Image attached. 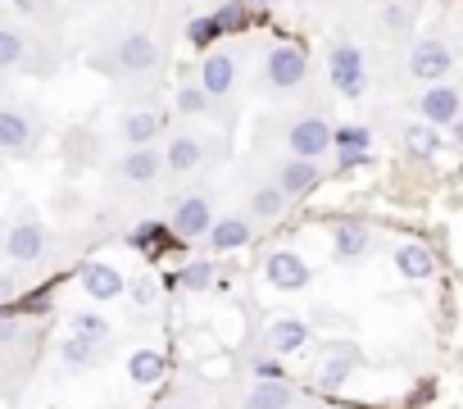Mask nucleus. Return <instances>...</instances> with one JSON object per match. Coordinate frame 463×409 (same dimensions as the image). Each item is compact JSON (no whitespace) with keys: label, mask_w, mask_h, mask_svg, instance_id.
Instances as JSON below:
<instances>
[{"label":"nucleus","mask_w":463,"mask_h":409,"mask_svg":"<svg viewBox=\"0 0 463 409\" xmlns=\"http://www.w3.org/2000/svg\"><path fill=\"white\" fill-rule=\"evenodd\" d=\"M368 150H373V132L364 123H345L336 128V164L341 168H359L368 164Z\"/></svg>","instance_id":"obj_12"},{"label":"nucleus","mask_w":463,"mask_h":409,"mask_svg":"<svg viewBox=\"0 0 463 409\" xmlns=\"http://www.w3.org/2000/svg\"><path fill=\"white\" fill-rule=\"evenodd\" d=\"M354 364H359V350H350V346L336 350L332 359H323V368H318V386H323V391H341Z\"/></svg>","instance_id":"obj_23"},{"label":"nucleus","mask_w":463,"mask_h":409,"mask_svg":"<svg viewBox=\"0 0 463 409\" xmlns=\"http://www.w3.org/2000/svg\"><path fill=\"white\" fill-rule=\"evenodd\" d=\"M241 409H291V391L282 382H255Z\"/></svg>","instance_id":"obj_26"},{"label":"nucleus","mask_w":463,"mask_h":409,"mask_svg":"<svg viewBox=\"0 0 463 409\" xmlns=\"http://www.w3.org/2000/svg\"><path fill=\"white\" fill-rule=\"evenodd\" d=\"M327 78L332 87L345 96V100H359L368 91V64H364V51L354 42H336L327 51Z\"/></svg>","instance_id":"obj_1"},{"label":"nucleus","mask_w":463,"mask_h":409,"mask_svg":"<svg viewBox=\"0 0 463 409\" xmlns=\"http://www.w3.org/2000/svg\"><path fill=\"white\" fill-rule=\"evenodd\" d=\"M287 204H291V195H287L278 182H269V186H255V191H250V214H255V219H264V224L282 219Z\"/></svg>","instance_id":"obj_21"},{"label":"nucleus","mask_w":463,"mask_h":409,"mask_svg":"<svg viewBox=\"0 0 463 409\" xmlns=\"http://www.w3.org/2000/svg\"><path fill=\"white\" fill-rule=\"evenodd\" d=\"M168 168L173 173H195L200 168V159H204V146H200V137H191V132H182V137H173L168 141Z\"/></svg>","instance_id":"obj_20"},{"label":"nucleus","mask_w":463,"mask_h":409,"mask_svg":"<svg viewBox=\"0 0 463 409\" xmlns=\"http://www.w3.org/2000/svg\"><path fill=\"white\" fill-rule=\"evenodd\" d=\"M264 278L278 287V291H305L309 287V264L296 255V251H273L269 260H264Z\"/></svg>","instance_id":"obj_7"},{"label":"nucleus","mask_w":463,"mask_h":409,"mask_svg":"<svg viewBox=\"0 0 463 409\" xmlns=\"http://www.w3.org/2000/svg\"><path fill=\"white\" fill-rule=\"evenodd\" d=\"M454 69V51L436 37H422L413 51H409V73L418 82H445V73Z\"/></svg>","instance_id":"obj_4"},{"label":"nucleus","mask_w":463,"mask_h":409,"mask_svg":"<svg viewBox=\"0 0 463 409\" xmlns=\"http://www.w3.org/2000/svg\"><path fill=\"white\" fill-rule=\"evenodd\" d=\"M382 24L395 33V28H404L409 24V14H404V5H395V0H391V5H382Z\"/></svg>","instance_id":"obj_36"},{"label":"nucleus","mask_w":463,"mask_h":409,"mask_svg":"<svg viewBox=\"0 0 463 409\" xmlns=\"http://www.w3.org/2000/svg\"><path fill=\"white\" fill-rule=\"evenodd\" d=\"M200 87L209 96H227L232 87H237V60H232L227 51H209L200 60Z\"/></svg>","instance_id":"obj_10"},{"label":"nucleus","mask_w":463,"mask_h":409,"mask_svg":"<svg viewBox=\"0 0 463 409\" xmlns=\"http://www.w3.org/2000/svg\"><path fill=\"white\" fill-rule=\"evenodd\" d=\"M309 323L305 319H278L273 328H269V346H273V355H296V350H305L309 346Z\"/></svg>","instance_id":"obj_19"},{"label":"nucleus","mask_w":463,"mask_h":409,"mask_svg":"<svg viewBox=\"0 0 463 409\" xmlns=\"http://www.w3.org/2000/svg\"><path fill=\"white\" fill-rule=\"evenodd\" d=\"M24 55H28L24 33H19L14 24H5V28H0V69H19V64H24Z\"/></svg>","instance_id":"obj_29"},{"label":"nucleus","mask_w":463,"mask_h":409,"mask_svg":"<svg viewBox=\"0 0 463 409\" xmlns=\"http://www.w3.org/2000/svg\"><path fill=\"white\" fill-rule=\"evenodd\" d=\"M132 296H137V300H141V305H150V296H155V287H150V282H146V278H141V282H137V287H132Z\"/></svg>","instance_id":"obj_39"},{"label":"nucleus","mask_w":463,"mask_h":409,"mask_svg":"<svg viewBox=\"0 0 463 409\" xmlns=\"http://www.w3.org/2000/svg\"><path fill=\"white\" fill-rule=\"evenodd\" d=\"M287 141H291L296 159H318V155L336 150V128H327V119H318V114H305V119L291 123Z\"/></svg>","instance_id":"obj_3"},{"label":"nucleus","mask_w":463,"mask_h":409,"mask_svg":"<svg viewBox=\"0 0 463 409\" xmlns=\"http://www.w3.org/2000/svg\"><path fill=\"white\" fill-rule=\"evenodd\" d=\"M164 168H168V155L155 150V146H132V150L118 159V173H123L128 182H155Z\"/></svg>","instance_id":"obj_11"},{"label":"nucleus","mask_w":463,"mask_h":409,"mask_svg":"<svg viewBox=\"0 0 463 409\" xmlns=\"http://www.w3.org/2000/svg\"><path fill=\"white\" fill-rule=\"evenodd\" d=\"M250 10H255L250 0H222V5L213 10V19H218L222 33H241V28L250 24Z\"/></svg>","instance_id":"obj_30"},{"label":"nucleus","mask_w":463,"mask_h":409,"mask_svg":"<svg viewBox=\"0 0 463 409\" xmlns=\"http://www.w3.org/2000/svg\"><path fill=\"white\" fill-rule=\"evenodd\" d=\"M14 10H19V14H33V19H37V10H51V0H14Z\"/></svg>","instance_id":"obj_38"},{"label":"nucleus","mask_w":463,"mask_h":409,"mask_svg":"<svg viewBox=\"0 0 463 409\" xmlns=\"http://www.w3.org/2000/svg\"><path fill=\"white\" fill-rule=\"evenodd\" d=\"M404 155L418 159V164H431V159L440 155V128L427 123V119L409 123V128H404Z\"/></svg>","instance_id":"obj_16"},{"label":"nucleus","mask_w":463,"mask_h":409,"mask_svg":"<svg viewBox=\"0 0 463 409\" xmlns=\"http://www.w3.org/2000/svg\"><path fill=\"white\" fill-rule=\"evenodd\" d=\"M250 5H282V0H250Z\"/></svg>","instance_id":"obj_41"},{"label":"nucleus","mask_w":463,"mask_h":409,"mask_svg":"<svg viewBox=\"0 0 463 409\" xmlns=\"http://www.w3.org/2000/svg\"><path fill=\"white\" fill-rule=\"evenodd\" d=\"M155 409H159V404H155Z\"/></svg>","instance_id":"obj_42"},{"label":"nucleus","mask_w":463,"mask_h":409,"mask_svg":"<svg viewBox=\"0 0 463 409\" xmlns=\"http://www.w3.org/2000/svg\"><path fill=\"white\" fill-rule=\"evenodd\" d=\"M0 341H5V346H14L19 341V314L10 309L5 319H0Z\"/></svg>","instance_id":"obj_37"},{"label":"nucleus","mask_w":463,"mask_h":409,"mask_svg":"<svg viewBox=\"0 0 463 409\" xmlns=\"http://www.w3.org/2000/svg\"><path fill=\"white\" fill-rule=\"evenodd\" d=\"M73 332L105 346V341H109V319H100L96 309H82V314H73Z\"/></svg>","instance_id":"obj_34"},{"label":"nucleus","mask_w":463,"mask_h":409,"mask_svg":"<svg viewBox=\"0 0 463 409\" xmlns=\"http://www.w3.org/2000/svg\"><path fill=\"white\" fill-rule=\"evenodd\" d=\"M395 269H400V278L422 282V278L436 273V255L427 246H418V242H404V246H395Z\"/></svg>","instance_id":"obj_18"},{"label":"nucleus","mask_w":463,"mask_h":409,"mask_svg":"<svg viewBox=\"0 0 463 409\" xmlns=\"http://www.w3.org/2000/svg\"><path fill=\"white\" fill-rule=\"evenodd\" d=\"M250 242H255V224H250V219H241V214L218 219V224H213V233H209V246H213L218 255L241 251V246H250Z\"/></svg>","instance_id":"obj_15"},{"label":"nucleus","mask_w":463,"mask_h":409,"mask_svg":"<svg viewBox=\"0 0 463 409\" xmlns=\"http://www.w3.org/2000/svg\"><path fill=\"white\" fill-rule=\"evenodd\" d=\"M449 132H454V146H463V119H458V123H454Z\"/></svg>","instance_id":"obj_40"},{"label":"nucleus","mask_w":463,"mask_h":409,"mask_svg":"<svg viewBox=\"0 0 463 409\" xmlns=\"http://www.w3.org/2000/svg\"><path fill=\"white\" fill-rule=\"evenodd\" d=\"M332 255L336 260H364V255H373V233L364 224H341L332 233Z\"/></svg>","instance_id":"obj_17"},{"label":"nucleus","mask_w":463,"mask_h":409,"mask_svg":"<svg viewBox=\"0 0 463 409\" xmlns=\"http://www.w3.org/2000/svg\"><path fill=\"white\" fill-rule=\"evenodd\" d=\"M255 377H260V382H278V377H282V364H278L273 355H260V359H255Z\"/></svg>","instance_id":"obj_35"},{"label":"nucleus","mask_w":463,"mask_h":409,"mask_svg":"<svg viewBox=\"0 0 463 409\" xmlns=\"http://www.w3.org/2000/svg\"><path fill=\"white\" fill-rule=\"evenodd\" d=\"M78 282H82V291H87L91 300H114V296H123V291H128L123 273H118L114 264H105V260H91V264H82Z\"/></svg>","instance_id":"obj_9"},{"label":"nucleus","mask_w":463,"mask_h":409,"mask_svg":"<svg viewBox=\"0 0 463 409\" xmlns=\"http://www.w3.org/2000/svg\"><path fill=\"white\" fill-rule=\"evenodd\" d=\"M164 368H168V364H164L159 350H137V355L128 359V377H132L137 386H155V382L164 377Z\"/></svg>","instance_id":"obj_25"},{"label":"nucleus","mask_w":463,"mask_h":409,"mask_svg":"<svg viewBox=\"0 0 463 409\" xmlns=\"http://www.w3.org/2000/svg\"><path fill=\"white\" fill-rule=\"evenodd\" d=\"M264 73H269V87H273V91H296V87L305 82V73H309V55H305L296 42H282V46L269 51Z\"/></svg>","instance_id":"obj_2"},{"label":"nucleus","mask_w":463,"mask_h":409,"mask_svg":"<svg viewBox=\"0 0 463 409\" xmlns=\"http://www.w3.org/2000/svg\"><path fill=\"white\" fill-rule=\"evenodd\" d=\"M218 37H222V28H218V19H213V14H195V19L186 24V42H191L195 51H209Z\"/></svg>","instance_id":"obj_31"},{"label":"nucleus","mask_w":463,"mask_h":409,"mask_svg":"<svg viewBox=\"0 0 463 409\" xmlns=\"http://www.w3.org/2000/svg\"><path fill=\"white\" fill-rule=\"evenodd\" d=\"M213 233V210H209V195H182L177 210H173V237L191 242V237H209Z\"/></svg>","instance_id":"obj_6"},{"label":"nucleus","mask_w":463,"mask_h":409,"mask_svg":"<svg viewBox=\"0 0 463 409\" xmlns=\"http://www.w3.org/2000/svg\"><path fill=\"white\" fill-rule=\"evenodd\" d=\"M155 64H159V46L150 33H128L114 51V69H123V73H146Z\"/></svg>","instance_id":"obj_8"},{"label":"nucleus","mask_w":463,"mask_h":409,"mask_svg":"<svg viewBox=\"0 0 463 409\" xmlns=\"http://www.w3.org/2000/svg\"><path fill=\"white\" fill-rule=\"evenodd\" d=\"M168 242H173V237H168L164 224H141V228L128 233V246H132V251H159V246H168Z\"/></svg>","instance_id":"obj_33"},{"label":"nucleus","mask_w":463,"mask_h":409,"mask_svg":"<svg viewBox=\"0 0 463 409\" xmlns=\"http://www.w3.org/2000/svg\"><path fill=\"white\" fill-rule=\"evenodd\" d=\"M209 100H213V96H209V91H204L200 82H195V87H186V82H182V87H177V96H173L177 114H186V119L204 114V109H209Z\"/></svg>","instance_id":"obj_32"},{"label":"nucleus","mask_w":463,"mask_h":409,"mask_svg":"<svg viewBox=\"0 0 463 409\" xmlns=\"http://www.w3.org/2000/svg\"><path fill=\"white\" fill-rule=\"evenodd\" d=\"M33 141V123L10 105V109H0V146H5V150H24Z\"/></svg>","instance_id":"obj_24"},{"label":"nucleus","mask_w":463,"mask_h":409,"mask_svg":"<svg viewBox=\"0 0 463 409\" xmlns=\"http://www.w3.org/2000/svg\"><path fill=\"white\" fill-rule=\"evenodd\" d=\"M418 114L436 128H454L463 119V96L458 87H445V82H431L422 96H418Z\"/></svg>","instance_id":"obj_5"},{"label":"nucleus","mask_w":463,"mask_h":409,"mask_svg":"<svg viewBox=\"0 0 463 409\" xmlns=\"http://www.w3.org/2000/svg\"><path fill=\"white\" fill-rule=\"evenodd\" d=\"M318 182H323V168H318L314 159H287L282 173H278V186H282L291 200H305Z\"/></svg>","instance_id":"obj_13"},{"label":"nucleus","mask_w":463,"mask_h":409,"mask_svg":"<svg viewBox=\"0 0 463 409\" xmlns=\"http://www.w3.org/2000/svg\"><path fill=\"white\" fill-rule=\"evenodd\" d=\"M173 287H177V291H209V287H213V264H209V260H191L186 269H177Z\"/></svg>","instance_id":"obj_27"},{"label":"nucleus","mask_w":463,"mask_h":409,"mask_svg":"<svg viewBox=\"0 0 463 409\" xmlns=\"http://www.w3.org/2000/svg\"><path fill=\"white\" fill-rule=\"evenodd\" d=\"M159 132H164V119H159L155 109H132V114L123 119V137H128L132 146H155Z\"/></svg>","instance_id":"obj_22"},{"label":"nucleus","mask_w":463,"mask_h":409,"mask_svg":"<svg viewBox=\"0 0 463 409\" xmlns=\"http://www.w3.org/2000/svg\"><path fill=\"white\" fill-rule=\"evenodd\" d=\"M42 251H46V228H42V224H14V228H10L5 255H10L14 264H33Z\"/></svg>","instance_id":"obj_14"},{"label":"nucleus","mask_w":463,"mask_h":409,"mask_svg":"<svg viewBox=\"0 0 463 409\" xmlns=\"http://www.w3.org/2000/svg\"><path fill=\"white\" fill-rule=\"evenodd\" d=\"M60 355H64V364H73V368H91V364L100 359V341H87V337L69 332V341L60 346Z\"/></svg>","instance_id":"obj_28"}]
</instances>
